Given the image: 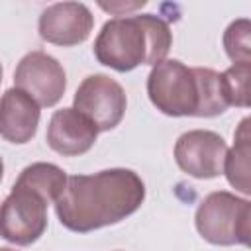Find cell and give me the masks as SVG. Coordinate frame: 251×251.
Returning a JSON list of instances; mask_svg holds the SVG:
<instances>
[{
	"mask_svg": "<svg viewBox=\"0 0 251 251\" xmlns=\"http://www.w3.org/2000/svg\"><path fill=\"white\" fill-rule=\"evenodd\" d=\"M143 200L145 184L137 173L106 169L67 176V184L55 200V212L69 231L88 233L126 220L139 210Z\"/></svg>",
	"mask_w": 251,
	"mask_h": 251,
	"instance_id": "cell-1",
	"label": "cell"
},
{
	"mask_svg": "<svg viewBox=\"0 0 251 251\" xmlns=\"http://www.w3.org/2000/svg\"><path fill=\"white\" fill-rule=\"evenodd\" d=\"M173 45L169 24L155 14L118 16L108 20L94 39V57L98 63L127 73L139 65H157L165 61Z\"/></svg>",
	"mask_w": 251,
	"mask_h": 251,
	"instance_id": "cell-2",
	"label": "cell"
},
{
	"mask_svg": "<svg viewBox=\"0 0 251 251\" xmlns=\"http://www.w3.org/2000/svg\"><path fill=\"white\" fill-rule=\"evenodd\" d=\"M194 226L212 245H249L251 202L227 190L210 192L196 208Z\"/></svg>",
	"mask_w": 251,
	"mask_h": 251,
	"instance_id": "cell-3",
	"label": "cell"
},
{
	"mask_svg": "<svg viewBox=\"0 0 251 251\" xmlns=\"http://www.w3.org/2000/svg\"><path fill=\"white\" fill-rule=\"evenodd\" d=\"M147 96L165 116H196L200 110V82L196 69L176 59L157 63L147 76Z\"/></svg>",
	"mask_w": 251,
	"mask_h": 251,
	"instance_id": "cell-4",
	"label": "cell"
},
{
	"mask_svg": "<svg viewBox=\"0 0 251 251\" xmlns=\"http://www.w3.org/2000/svg\"><path fill=\"white\" fill-rule=\"evenodd\" d=\"M49 202L27 186L14 182L0 204V237L14 245H31L47 229Z\"/></svg>",
	"mask_w": 251,
	"mask_h": 251,
	"instance_id": "cell-5",
	"label": "cell"
},
{
	"mask_svg": "<svg viewBox=\"0 0 251 251\" xmlns=\"http://www.w3.org/2000/svg\"><path fill=\"white\" fill-rule=\"evenodd\" d=\"M73 104V108L86 116L98 131H110L122 122L127 98L118 80L108 75L96 73L80 82L75 92Z\"/></svg>",
	"mask_w": 251,
	"mask_h": 251,
	"instance_id": "cell-6",
	"label": "cell"
},
{
	"mask_svg": "<svg viewBox=\"0 0 251 251\" xmlns=\"http://www.w3.org/2000/svg\"><path fill=\"white\" fill-rule=\"evenodd\" d=\"M16 88L29 94L39 106H55L67 88V75L63 65L45 51H31L24 55L14 71Z\"/></svg>",
	"mask_w": 251,
	"mask_h": 251,
	"instance_id": "cell-7",
	"label": "cell"
},
{
	"mask_svg": "<svg viewBox=\"0 0 251 251\" xmlns=\"http://www.w3.org/2000/svg\"><path fill=\"white\" fill-rule=\"evenodd\" d=\"M227 145L224 137L210 129H190L175 143L178 169L194 178H216L224 173Z\"/></svg>",
	"mask_w": 251,
	"mask_h": 251,
	"instance_id": "cell-8",
	"label": "cell"
},
{
	"mask_svg": "<svg viewBox=\"0 0 251 251\" xmlns=\"http://www.w3.org/2000/svg\"><path fill=\"white\" fill-rule=\"evenodd\" d=\"M94 27V16L82 2H57L47 6L37 22L43 41L73 47L84 43Z\"/></svg>",
	"mask_w": 251,
	"mask_h": 251,
	"instance_id": "cell-9",
	"label": "cell"
},
{
	"mask_svg": "<svg viewBox=\"0 0 251 251\" xmlns=\"http://www.w3.org/2000/svg\"><path fill=\"white\" fill-rule=\"evenodd\" d=\"M98 133L86 116L75 108H61L49 120L47 145L63 157H76L92 149Z\"/></svg>",
	"mask_w": 251,
	"mask_h": 251,
	"instance_id": "cell-10",
	"label": "cell"
},
{
	"mask_svg": "<svg viewBox=\"0 0 251 251\" xmlns=\"http://www.w3.org/2000/svg\"><path fill=\"white\" fill-rule=\"evenodd\" d=\"M39 104L20 88H8L0 96V135L16 145L31 141L39 126Z\"/></svg>",
	"mask_w": 251,
	"mask_h": 251,
	"instance_id": "cell-11",
	"label": "cell"
},
{
	"mask_svg": "<svg viewBox=\"0 0 251 251\" xmlns=\"http://www.w3.org/2000/svg\"><path fill=\"white\" fill-rule=\"evenodd\" d=\"M235 143L231 149L226 153L224 161V173L227 182L239 190L241 194H251V182H249V173H251V135H249V118H243L235 135Z\"/></svg>",
	"mask_w": 251,
	"mask_h": 251,
	"instance_id": "cell-12",
	"label": "cell"
},
{
	"mask_svg": "<svg viewBox=\"0 0 251 251\" xmlns=\"http://www.w3.org/2000/svg\"><path fill=\"white\" fill-rule=\"evenodd\" d=\"M16 182L41 194L49 204H55L67 184V175L53 163H31L20 173Z\"/></svg>",
	"mask_w": 251,
	"mask_h": 251,
	"instance_id": "cell-13",
	"label": "cell"
},
{
	"mask_svg": "<svg viewBox=\"0 0 251 251\" xmlns=\"http://www.w3.org/2000/svg\"><path fill=\"white\" fill-rule=\"evenodd\" d=\"M200 82V110L198 118H214L227 110V102L224 96L220 73L204 67H194Z\"/></svg>",
	"mask_w": 251,
	"mask_h": 251,
	"instance_id": "cell-14",
	"label": "cell"
},
{
	"mask_svg": "<svg viewBox=\"0 0 251 251\" xmlns=\"http://www.w3.org/2000/svg\"><path fill=\"white\" fill-rule=\"evenodd\" d=\"M249 76H251V63H233L229 69L220 73L227 106L249 108Z\"/></svg>",
	"mask_w": 251,
	"mask_h": 251,
	"instance_id": "cell-15",
	"label": "cell"
},
{
	"mask_svg": "<svg viewBox=\"0 0 251 251\" xmlns=\"http://www.w3.org/2000/svg\"><path fill=\"white\" fill-rule=\"evenodd\" d=\"M224 49L233 63H251V22L233 20L224 31Z\"/></svg>",
	"mask_w": 251,
	"mask_h": 251,
	"instance_id": "cell-16",
	"label": "cell"
},
{
	"mask_svg": "<svg viewBox=\"0 0 251 251\" xmlns=\"http://www.w3.org/2000/svg\"><path fill=\"white\" fill-rule=\"evenodd\" d=\"M141 6H145V0L133 2V4H104V2H100V8H104L112 14H122V10L127 12V10H135V8H141Z\"/></svg>",
	"mask_w": 251,
	"mask_h": 251,
	"instance_id": "cell-17",
	"label": "cell"
},
{
	"mask_svg": "<svg viewBox=\"0 0 251 251\" xmlns=\"http://www.w3.org/2000/svg\"><path fill=\"white\" fill-rule=\"evenodd\" d=\"M2 176H4V161L0 157V182H2Z\"/></svg>",
	"mask_w": 251,
	"mask_h": 251,
	"instance_id": "cell-18",
	"label": "cell"
},
{
	"mask_svg": "<svg viewBox=\"0 0 251 251\" xmlns=\"http://www.w3.org/2000/svg\"><path fill=\"white\" fill-rule=\"evenodd\" d=\"M0 251H16V249H12V247H0Z\"/></svg>",
	"mask_w": 251,
	"mask_h": 251,
	"instance_id": "cell-19",
	"label": "cell"
},
{
	"mask_svg": "<svg viewBox=\"0 0 251 251\" xmlns=\"http://www.w3.org/2000/svg\"><path fill=\"white\" fill-rule=\"evenodd\" d=\"M2 73H4V71H2V63H0V82H2Z\"/></svg>",
	"mask_w": 251,
	"mask_h": 251,
	"instance_id": "cell-20",
	"label": "cell"
}]
</instances>
